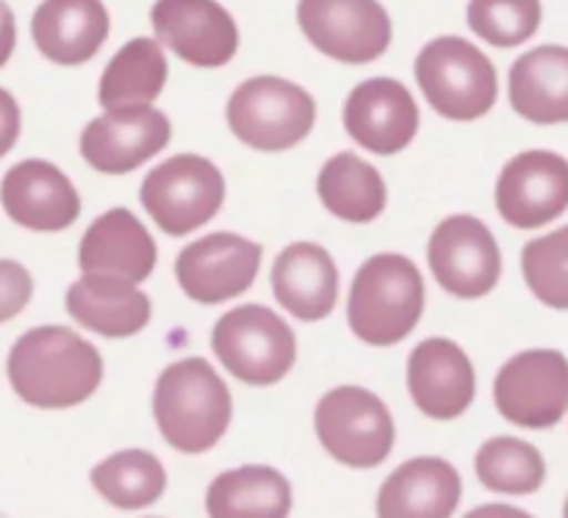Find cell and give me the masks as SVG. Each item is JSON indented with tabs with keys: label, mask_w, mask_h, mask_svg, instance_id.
<instances>
[{
	"label": "cell",
	"mask_w": 568,
	"mask_h": 518,
	"mask_svg": "<svg viewBox=\"0 0 568 518\" xmlns=\"http://www.w3.org/2000/svg\"><path fill=\"white\" fill-rule=\"evenodd\" d=\"M464 480L449 460L422 455L405 460L377 491V518H453Z\"/></svg>",
	"instance_id": "obj_23"
},
{
	"label": "cell",
	"mask_w": 568,
	"mask_h": 518,
	"mask_svg": "<svg viewBox=\"0 0 568 518\" xmlns=\"http://www.w3.org/2000/svg\"><path fill=\"white\" fill-rule=\"evenodd\" d=\"M510 109L532 125L568 122V48L538 44L510 64Z\"/></svg>",
	"instance_id": "obj_24"
},
{
	"label": "cell",
	"mask_w": 568,
	"mask_h": 518,
	"mask_svg": "<svg viewBox=\"0 0 568 518\" xmlns=\"http://www.w3.org/2000/svg\"><path fill=\"white\" fill-rule=\"evenodd\" d=\"M225 175L205 155L178 153L144 175L139 200L166 236H189L209 225L225 203Z\"/></svg>",
	"instance_id": "obj_7"
},
{
	"label": "cell",
	"mask_w": 568,
	"mask_h": 518,
	"mask_svg": "<svg viewBox=\"0 0 568 518\" xmlns=\"http://www.w3.org/2000/svg\"><path fill=\"white\" fill-rule=\"evenodd\" d=\"M64 305L72 322L103 338H131L153 319V303L136 283L98 272H81Z\"/></svg>",
	"instance_id": "obj_21"
},
{
	"label": "cell",
	"mask_w": 568,
	"mask_h": 518,
	"mask_svg": "<svg viewBox=\"0 0 568 518\" xmlns=\"http://www.w3.org/2000/svg\"><path fill=\"white\" fill-rule=\"evenodd\" d=\"M22 133V111L14 94L0 87V159L11 153L20 142Z\"/></svg>",
	"instance_id": "obj_33"
},
{
	"label": "cell",
	"mask_w": 568,
	"mask_h": 518,
	"mask_svg": "<svg viewBox=\"0 0 568 518\" xmlns=\"http://www.w3.org/2000/svg\"><path fill=\"white\" fill-rule=\"evenodd\" d=\"M272 294L277 305L305 322H322L338 303V266L316 242H294L272 264Z\"/></svg>",
	"instance_id": "obj_20"
},
{
	"label": "cell",
	"mask_w": 568,
	"mask_h": 518,
	"mask_svg": "<svg viewBox=\"0 0 568 518\" xmlns=\"http://www.w3.org/2000/svg\"><path fill=\"white\" fill-rule=\"evenodd\" d=\"M170 64L155 37H136L122 44L105 64L98 83V100L103 111L144 109L164 92Z\"/></svg>",
	"instance_id": "obj_25"
},
{
	"label": "cell",
	"mask_w": 568,
	"mask_h": 518,
	"mask_svg": "<svg viewBox=\"0 0 568 518\" xmlns=\"http://www.w3.org/2000/svg\"><path fill=\"white\" fill-rule=\"evenodd\" d=\"M494 405L505 421L549 430L568 414V358L560 349H525L494 377Z\"/></svg>",
	"instance_id": "obj_9"
},
{
	"label": "cell",
	"mask_w": 568,
	"mask_h": 518,
	"mask_svg": "<svg viewBox=\"0 0 568 518\" xmlns=\"http://www.w3.org/2000/svg\"><path fill=\"white\" fill-rule=\"evenodd\" d=\"M0 205L14 225L33 233H61L81 216L75 183L44 159H26L9 166L0 181Z\"/></svg>",
	"instance_id": "obj_17"
},
{
	"label": "cell",
	"mask_w": 568,
	"mask_h": 518,
	"mask_svg": "<svg viewBox=\"0 0 568 518\" xmlns=\"http://www.w3.org/2000/svg\"><path fill=\"white\" fill-rule=\"evenodd\" d=\"M521 275L538 303L552 311H568V225L525 244Z\"/></svg>",
	"instance_id": "obj_31"
},
{
	"label": "cell",
	"mask_w": 568,
	"mask_h": 518,
	"mask_svg": "<svg viewBox=\"0 0 568 518\" xmlns=\"http://www.w3.org/2000/svg\"><path fill=\"white\" fill-rule=\"evenodd\" d=\"M264 247L231 231H216L189 242L175 258L181 292L197 305H222L253 288Z\"/></svg>",
	"instance_id": "obj_12"
},
{
	"label": "cell",
	"mask_w": 568,
	"mask_h": 518,
	"mask_svg": "<svg viewBox=\"0 0 568 518\" xmlns=\"http://www.w3.org/2000/svg\"><path fill=\"white\" fill-rule=\"evenodd\" d=\"M414 75L430 109L449 122L483 120L497 105V67L464 37L430 39L416 55Z\"/></svg>",
	"instance_id": "obj_4"
},
{
	"label": "cell",
	"mask_w": 568,
	"mask_h": 518,
	"mask_svg": "<svg viewBox=\"0 0 568 518\" xmlns=\"http://www.w3.org/2000/svg\"><path fill=\"white\" fill-rule=\"evenodd\" d=\"M497 214L516 231H538L568 211V159L525 150L503 166L494 189Z\"/></svg>",
	"instance_id": "obj_13"
},
{
	"label": "cell",
	"mask_w": 568,
	"mask_h": 518,
	"mask_svg": "<svg viewBox=\"0 0 568 518\" xmlns=\"http://www.w3.org/2000/svg\"><path fill=\"white\" fill-rule=\"evenodd\" d=\"M159 264V244L144 222L128 209H109L83 233L78 244L81 272L114 275L142 286Z\"/></svg>",
	"instance_id": "obj_19"
},
{
	"label": "cell",
	"mask_w": 568,
	"mask_h": 518,
	"mask_svg": "<svg viewBox=\"0 0 568 518\" xmlns=\"http://www.w3.org/2000/svg\"><path fill=\"white\" fill-rule=\"evenodd\" d=\"M225 120L233 136L258 153H283L308 139L316 125V100L281 75H253L227 98Z\"/></svg>",
	"instance_id": "obj_5"
},
{
	"label": "cell",
	"mask_w": 568,
	"mask_h": 518,
	"mask_svg": "<svg viewBox=\"0 0 568 518\" xmlns=\"http://www.w3.org/2000/svg\"><path fill=\"white\" fill-rule=\"evenodd\" d=\"M172 139V122L155 105L103 111L81 131V159L100 175H128L148 164Z\"/></svg>",
	"instance_id": "obj_16"
},
{
	"label": "cell",
	"mask_w": 568,
	"mask_h": 518,
	"mask_svg": "<svg viewBox=\"0 0 568 518\" xmlns=\"http://www.w3.org/2000/svg\"><path fill=\"white\" fill-rule=\"evenodd\" d=\"M564 518H568V499H566V508H564Z\"/></svg>",
	"instance_id": "obj_36"
},
{
	"label": "cell",
	"mask_w": 568,
	"mask_h": 518,
	"mask_svg": "<svg viewBox=\"0 0 568 518\" xmlns=\"http://www.w3.org/2000/svg\"><path fill=\"white\" fill-rule=\"evenodd\" d=\"M211 349L227 375L247 386L266 388L281 383L297 360V336L277 311L244 303L216 319Z\"/></svg>",
	"instance_id": "obj_6"
},
{
	"label": "cell",
	"mask_w": 568,
	"mask_h": 518,
	"mask_svg": "<svg viewBox=\"0 0 568 518\" xmlns=\"http://www.w3.org/2000/svg\"><path fill=\"white\" fill-rule=\"evenodd\" d=\"M205 510L209 518H288L292 483L272 466H239L211 480Z\"/></svg>",
	"instance_id": "obj_27"
},
{
	"label": "cell",
	"mask_w": 568,
	"mask_h": 518,
	"mask_svg": "<svg viewBox=\"0 0 568 518\" xmlns=\"http://www.w3.org/2000/svg\"><path fill=\"white\" fill-rule=\"evenodd\" d=\"M103 355L64 325H39L22 333L6 358L11 392L31 408L64 410L87 403L103 383Z\"/></svg>",
	"instance_id": "obj_1"
},
{
	"label": "cell",
	"mask_w": 568,
	"mask_h": 518,
	"mask_svg": "<svg viewBox=\"0 0 568 518\" xmlns=\"http://www.w3.org/2000/svg\"><path fill=\"white\" fill-rule=\"evenodd\" d=\"M153 416L172 449L203 455L214 449L231 427V388L205 358H181L155 380Z\"/></svg>",
	"instance_id": "obj_2"
},
{
	"label": "cell",
	"mask_w": 568,
	"mask_h": 518,
	"mask_svg": "<svg viewBox=\"0 0 568 518\" xmlns=\"http://www.w3.org/2000/svg\"><path fill=\"white\" fill-rule=\"evenodd\" d=\"M150 22L161 48L200 70L231 64L242 44L236 20L220 0H155Z\"/></svg>",
	"instance_id": "obj_14"
},
{
	"label": "cell",
	"mask_w": 568,
	"mask_h": 518,
	"mask_svg": "<svg viewBox=\"0 0 568 518\" xmlns=\"http://www.w3.org/2000/svg\"><path fill=\"white\" fill-rule=\"evenodd\" d=\"M316 194L327 214L349 225L375 222L388 205V186L377 166L349 150L331 155L322 164L316 175Z\"/></svg>",
	"instance_id": "obj_26"
},
{
	"label": "cell",
	"mask_w": 568,
	"mask_h": 518,
	"mask_svg": "<svg viewBox=\"0 0 568 518\" xmlns=\"http://www.w3.org/2000/svg\"><path fill=\"white\" fill-rule=\"evenodd\" d=\"M297 26L338 64H372L394 39L392 17L381 0H297Z\"/></svg>",
	"instance_id": "obj_10"
},
{
	"label": "cell",
	"mask_w": 568,
	"mask_h": 518,
	"mask_svg": "<svg viewBox=\"0 0 568 518\" xmlns=\"http://www.w3.org/2000/svg\"><path fill=\"white\" fill-rule=\"evenodd\" d=\"M111 33L103 0H42L31 17L39 53L59 67H78L100 53Z\"/></svg>",
	"instance_id": "obj_22"
},
{
	"label": "cell",
	"mask_w": 568,
	"mask_h": 518,
	"mask_svg": "<svg viewBox=\"0 0 568 518\" xmlns=\"http://www.w3.org/2000/svg\"><path fill=\"white\" fill-rule=\"evenodd\" d=\"M405 377L410 399L427 419L453 421L475 403V364L453 338L430 336L416 344L408 355Z\"/></svg>",
	"instance_id": "obj_18"
},
{
	"label": "cell",
	"mask_w": 568,
	"mask_h": 518,
	"mask_svg": "<svg viewBox=\"0 0 568 518\" xmlns=\"http://www.w3.org/2000/svg\"><path fill=\"white\" fill-rule=\"evenodd\" d=\"M541 0H469L466 22L491 48L510 50L532 39L541 28Z\"/></svg>",
	"instance_id": "obj_30"
},
{
	"label": "cell",
	"mask_w": 568,
	"mask_h": 518,
	"mask_svg": "<svg viewBox=\"0 0 568 518\" xmlns=\"http://www.w3.org/2000/svg\"><path fill=\"white\" fill-rule=\"evenodd\" d=\"M475 471L483 488L508 497L536 494L547 480V460L538 447L514 436H494L477 449Z\"/></svg>",
	"instance_id": "obj_29"
},
{
	"label": "cell",
	"mask_w": 568,
	"mask_h": 518,
	"mask_svg": "<svg viewBox=\"0 0 568 518\" xmlns=\"http://www.w3.org/2000/svg\"><path fill=\"white\" fill-rule=\"evenodd\" d=\"M17 48V17L6 0H0V70L11 61Z\"/></svg>",
	"instance_id": "obj_34"
},
{
	"label": "cell",
	"mask_w": 568,
	"mask_h": 518,
	"mask_svg": "<svg viewBox=\"0 0 568 518\" xmlns=\"http://www.w3.org/2000/svg\"><path fill=\"white\" fill-rule=\"evenodd\" d=\"M33 297V277L20 261L0 258V325L17 319Z\"/></svg>",
	"instance_id": "obj_32"
},
{
	"label": "cell",
	"mask_w": 568,
	"mask_h": 518,
	"mask_svg": "<svg viewBox=\"0 0 568 518\" xmlns=\"http://www.w3.org/2000/svg\"><path fill=\"white\" fill-rule=\"evenodd\" d=\"M464 518H532L527 510L521 508H514V505H480V508L469 510Z\"/></svg>",
	"instance_id": "obj_35"
},
{
	"label": "cell",
	"mask_w": 568,
	"mask_h": 518,
	"mask_svg": "<svg viewBox=\"0 0 568 518\" xmlns=\"http://www.w3.org/2000/svg\"><path fill=\"white\" fill-rule=\"evenodd\" d=\"M342 122L358 148L375 155H394L410 148L419 133L422 111L403 81L377 75L361 81L347 94Z\"/></svg>",
	"instance_id": "obj_15"
},
{
	"label": "cell",
	"mask_w": 568,
	"mask_h": 518,
	"mask_svg": "<svg viewBox=\"0 0 568 518\" xmlns=\"http://www.w3.org/2000/svg\"><path fill=\"white\" fill-rule=\"evenodd\" d=\"M427 303L425 277L403 253L366 258L349 283L347 325L369 347H394L422 322Z\"/></svg>",
	"instance_id": "obj_3"
},
{
	"label": "cell",
	"mask_w": 568,
	"mask_h": 518,
	"mask_svg": "<svg viewBox=\"0 0 568 518\" xmlns=\"http://www.w3.org/2000/svg\"><path fill=\"white\" fill-rule=\"evenodd\" d=\"M427 264L447 294L483 299L503 277V250L486 222L471 214H453L430 233Z\"/></svg>",
	"instance_id": "obj_11"
},
{
	"label": "cell",
	"mask_w": 568,
	"mask_h": 518,
	"mask_svg": "<svg viewBox=\"0 0 568 518\" xmlns=\"http://www.w3.org/2000/svg\"><path fill=\"white\" fill-rule=\"evenodd\" d=\"M314 430L325 453L349 469L386 464L397 441L392 410L364 386L331 388L316 403Z\"/></svg>",
	"instance_id": "obj_8"
},
{
	"label": "cell",
	"mask_w": 568,
	"mask_h": 518,
	"mask_svg": "<svg viewBox=\"0 0 568 518\" xmlns=\"http://www.w3.org/2000/svg\"><path fill=\"white\" fill-rule=\"evenodd\" d=\"M94 491L120 510H142L166 491V471L148 449H122L100 460L89 475Z\"/></svg>",
	"instance_id": "obj_28"
}]
</instances>
